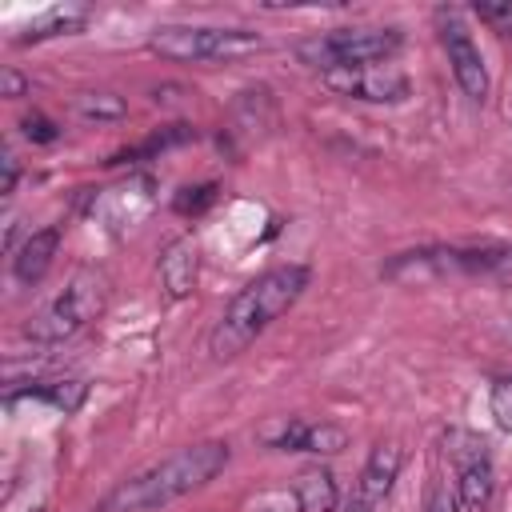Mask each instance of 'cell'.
I'll list each match as a JSON object with an SVG mask.
<instances>
[{
	"label": "cell",
	"mask_w": 512,
	"mask_h": 512,
	"mask_svg": "<svg viewBox=\"0 0 512 512\" xmlns=\"http://www.w3.org/2000/svg\"><path fill=\"white\" fill-rule=\"evenodd\" d=\"M304 288H308V268L304 264H280V268H268L264 276H256L252 284H244L208 332L212 360L240 356L272 320H280L304 296Z\"/></svg>",
	"instance_id": "1"
},
{
	"label": "cell",
	"mask_w": 512,
	"mask_h": 512,
	"mask_svg": "<svg viewBox=\"0 0 512 512\" xmlns=\"http://www.w3.org/2000/svg\"><path fill=\"white\" fill-rule=\"evenodd\" d=\"M224 464H228V444H220V440L188 444V448L164 456L160 464L120 480L92 512H156V508L204 488Z\"/></svg>",
	"instance_id": "2"
},
{
	"label": "cell",
	"mask_w": 512,
	"mask_h": 512,
	"mask_svg": "<svg viewBox=\"0 0 512 512\" xmlns=\"http://www.w3.org/2000/svg\"><path fill=\"white\" fill-rule=\"evenodd\" d=\"M108 304V276L100 268H80L72 272V280L24 324V336L36 344H60L68 336H76L80 328H88Z\"/></svg>",
	"instance_id": "3"
},
{
	"label": "cell",
	"mask_w": 512,
	"mask_h": 512,
	"mask_svg": "<svg viewBox=\"0 0 512 512\" xmlns=\"http://www.w3.org/2000/svg\"><path fill=\"white\" fill-rule=\"evenodd\" d=\"M404 36L396 28H332L324 36H308L296 44L300 64L316 68L320 76L332 68H352V64H376L388 60Z\"/></svg>",
	"instance_id": "4"
},
{
	"label": "cell",
	"mask_w": 512,
	"mask_h": 512,
	"mask_svg": "<svg viewBox=\"0 0 512 512\" xmlns=\"http://www.w3.org/2000/svg\"><path fill=\"white\" fill-rule=\"evenodd\" d=\"M148 48L164 60H240L264 48V36L248 28H200V24H164L148 36Z\"/></svg>",
	"instance_id": "5"
},
{
	"label": "cell",
	"mask_w": 512,
	"mask_h": 512,
	"mask_svg": "<svg viewBox=\"0 0 512 512\" xmlns=\"http://www.w3.org/2000/svg\"><path fill=\"white\" fill-rule=\"evenodd\" d=\"M328 92L368 100V104H400L408 96V76L392 64H352V68H332L320 76Z\"/></svg>",
	"instance_id": "6"
},
{
	"label": "cell",
	"mask_w": 512,
	"mask_h": 512,
	"mask_svg": "<svg viewBox=\"0 0 512 512\" xmlns=\"http://www.w3.org/2000/svg\"><path fill=\"white\" fill-rule=\"evenodd\" d=\"M152 204H156V180L144 176V172H132L128 180H120V184L96 192L92 216H100L108 232H124V228L140 224V220L152 212Z\"/></svg>",
	"instance_id": "7"
},
{
	"label": "cell",
	"mask_w": 512,
	"mask_h": 512,
	"mask_svg": "<svg viewBox=\"0 0 512 512\" xmlns=\"http://www.w3.org/2000/svg\"><path fill=\"white\" fill-rule=\"evenodd\" d=\"M440 40H444V52H448V64H452V76H456L460 92L472 104H484L488 100V68H484V56H480L476 40L468 36V28L456 16H448L440 24Z\"/></svg>",
	"instance_id": "8"
},
{
	"label": "cell",
	"mask_w": 512,
	"mask_h": 512,
	"mask_svg": "<svg viewBox=\"0 0 512 512\" xmlns=\"http://www.w3.org/2000/svg\"><path fill=\"white\" fill-rule=\"evenodd\" d=\"M260 440L284 452H316V456H332L348 444V432L340 424H308L296 416H280L276 424L260 428Z\"/></svg>",
	"instance_id": "9"
},
{
	"label": "cell",
	"mask_w": 512,
	"mask_h": 512,
	"mask_svg": "<svg viewBox=\"0 0 512 512\" xmlns=\"http://www.w3.org/2000/svg\"><path fill=\"white\" fill-rule=\"evenodd\" d=\"M400 464H404V452L396 444H376L368 464L360 468V480L348 496V512H376L384 504V496L392 492L396 476H400Z\"/></svg>",
	"instance_id": "10"
},
{
	"label": "cell",
	"mask_w": 512,
	"mask_h": 512,
	"mask_svg": "<svg viewBox=\"0 0 512 512\" xmlns=\"http://www.w3.org/2000/svg\"><path fill=\"white\" fill-rule=\"evenodd\" d=\"M276 128V100L268 88H248L232 100L228 112V136L240 144H260Z\"/></svg>",
	"instance_id": "11"
},
{
	"label": "cell",
	"mask_w": 512,
	"mask_h": 512,
	"mask_svg": "<svg viewBox=\"0 0 512 512\" xmlns=\"http://www.w3.org/2000/svg\"><path fill=\"white\" fill-rule=\"evenodd\" d=\"M200 276V244L192 236H176L168 240V248L160 252V288L168 300H184L196 288Z\"/></svg>",
	"instance_id": "12"
},
{
	"label": "cell",
	"mask_w": 512,
	"mask_h": 512,
	"mask_svg": "<svg viewBox=\"0 0 512 512\" xmlns=\"http://www.w3.org/2000/svg\"><path fill=\"white\" fill-rule=\"evenodd\" d=\"M56 248H60V228H56V224L32 232V236L16 248V256H12V276H16L20 284H40L44 272L52 268Z\"/></svg>",
	"instance_id": "13"
},
{
	"label": "cell",
	"mask_w": 512,
	"mask_h": 512,
	"mask_svg": "<svg viewBox=\"0 0 512 512\" xmlns=\"http://www.w3.org/2000/svg\"><path fill=\"white\" fill-rule=\"evenodd\" d=\"M88 20V8L80 4H56L48 12H40L24 32H20V44H32V40H48V36H68V32H80Z\"/></svg>",
	"instance_id": "14"
},
{
	"label": "cell",
	"mask_w": 512,
	"mask_h": 512,
	"mask_svg": "<svg viewBox=\"0 0 512 512\" xmlns=\"http://www.w3.org/2000/svg\"><path fill=\"white\" fill-rule=\"evenodd\" d=\"M336 480L328 468H308L296 476V508L300 512H336Z\"/></svg>",
	"instance_id": "15"
},
{
	"label": "cell",
	"mask_w": 512,
	"mask_h": 512,
	"mask_svg": "<svg viewBox=\"0 0 512 512\" xmlns=\"http://www.w3.org/2000/svg\"><path fill=\"white\" fill-rule=\"evenodd\" d=\"M492 488H496V476H492V464L488 460H472L460 468V480H456V492H460V504L464 508H488L492 500Z\"/></svg>",
	"instance_id": "16"
},
{
	"label": "cell",
	"mask_w": 512,
	"mask_h": 512,
	"mask_svg": "<svg viewBox=\"0 0 512 512\" xmlns=\"http://www.w3.org/2000/svg\"><path fill=\"white\" fill-rule=\"evenodd\" d=\"M188 140H196V132L188 128V124H168V128H160V132H152L144 144H136V148H124V152H116L108 164H128V160H144V156H156V152H164V148H176V144H188Z\"/></svg>",
	"instance_id": "17"
},
{
	"label": "cell",
	"mask_w": 512,
	"mask_h": 512,
	"mask_svg": "<svg viewBox=\"0 0 512 512\" xmlns=\"http://www.w3.org/2000/svg\"><path fill=\"white\" fill-rule=\"evenodd\" d=\"M28 396H36V400H44V404H52V408H60L68 416V412H76L84 404L88 384L76 380V376H68V380H40L36 388H28Z\"/></svg>",
	"instance_id": "18"
},
{
	"label": "cell",
	"mask_w": 512,
	"mask_h": 512,
	"mask_svg": "<svg viewBox=\"0 0 512 512\" xmlns=\"http://www.w3.org/2000/svg\"><path fill=\"white\" fill-rule=\"evenodd\" d=\"M72 108L84 116V120H120L128 112V104L116 96V92H80L72 100Z\"/></svg>",
	"instance_id": "19"
},
{
	"label": "cell",
	"mask_w": 512,
	"mask_h": 512,
	"mask_svg": "<svg viewBox=\"0 0 512 512\" xmlns=\"http://www.w3.org/2000/svg\"><path fill=\"white\" fill-rule=\"evenodd\" d=\"M212 200H216V184H192V188H180V192H176L172 208H176L180 216H200Z\"/></svg>",
	"instance_id": "20"
},
{
	"label": "cell",
	"mask_w": 512,
	"mask_h": 512,
	"mask_svg": "<svg viewBox=\"0 0 512 512\" xmlns=\"http://www.w3.org/2000/svg\"><path fill=\"white\" fill-rule=\"evenodd\" d=\"M476 20L488 24L496 36H512V0H496V4H472Z\"/></svg>",
	"instance_id": "21"
},
{
	"label": "cell",
	"mask_w": 512,
	"mask_h": 512,
	"mask_svg": "<svg viewBox=\"0 0 512 512\" xmlns=\"http://www.w3.org/2000/svg\"><path fill=\"white\" fill-rule=\"evenodd\" d=\"M448 452L460 460V468L464 464H472V460H488V452H484V440L480 436H472V432H448Z\"/></svg>",
	"instance_id": "22"
},
{
	"label": "cell",
	"mask_w": 512,
	"mask_h": 512,
	"mask_svg": "<svg viewBox=\"0 0 512 512\" xmlns=\"http://www.w3.org/2000/svg\"><path fill=\"white\" fill-rule=\"evenodd\" d=\"M488 408H492L496 424H500L504 432H512V380H496V384H492Z\"/></svg>",
	"instance_id": "23"
},
{
	"label": "cell",
	"mask_w": 512,
	"mask_h": 512,
	"mask_svg": "<svg viewBox=\"0 0 512 512\" xmlns=\"http://www.w3.org/2000/svg\"><path fill=\"white\" fill-rule=\"evenodd\" d=\"M20 132L32 140V144H52L56 136H60V128L48 120V116H40V112H32V116H24L20 120Z\"/></svg>",
	"instance_id": "24"
},
{
	"label": "cell",
	"mask_w": 512,
	"mask_h": 512,
	"mask_svg": "<svg viewBox=\"0 0 512 512\" xmlns=\"http://www.w3.org/2000/svg\"><path fill=\"white\" fill-rule=\"evenodd\" d=\"M464 504H460V492H448L444 484L440 488H432V500H428V512H460Z\"/></svg>",
	"instance_id": "25"
},
{
	"label": "cell",
	"mask_w": 512,
	"mask_h": 512,
	"mask_svg": "<svg viewBox=\"0 0 512 512\" xmlns=\"http://www.w3.org/2000/svg\"><path fill=\"white\" fill-rule=\"evenodd\" d=\"M24 92H28V80H24L16 68H4V72H0V96L16 100V96H24Z\"/></svg>",
	"instance_id": "26"
},
{
	"label": "cell",
	"mask_w": 512,
	"mask_h": 512,
	"mask_svg": "<svg viewBox=\"0 0 512 512\" xmlns=\"http://www.w3.org/2000/svg\"><path fill=\"white\" fill-rule=\"evenodd\" d=\"M0 168H4V184H0V192H4V196H12V192H16V176H20L16 156H12V152H4V156H0Z\"/></svg>",
	"instance_id": "27"
},
{
	"label": "cell",
	"mask_w": 512,
	"mask_h": 512,
	"mask_svg": "<svg viewBox=\"0 0 512 512\" xmlns=\"http://www.w3.org/2000/svg\"><path fill=\"white\" fill-rule=\"evenodd\" d=\"M504 332H508V340H512V324H508V328H504Z\"/></svg>",
	"instance_id": "28"
},
{
	"label": "cell",
	"mask_w": 512,
	"mask_h": 512,
	"mask_svg": "<svg viewBox=\"0 0 512 512\" xmlns=\"http://www.w3.org/2000/svg\"><path fill=\"white\" fill-rule=\"evenodd\" d=\"M508 196H512V184H508Z\"/></svg>",
	"instance_id": "29"
}]
</instances>
